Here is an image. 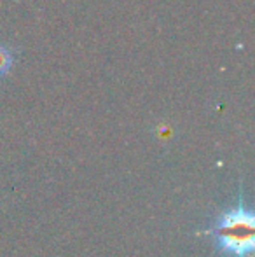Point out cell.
<instances>
[{
    "label": "cell",
    "mask_w": 255,
    "mask_h": 257,
    "mask_svg": "<svg viewBox=\"0 0 255 257\" xmlns=\"http://www.w3.org/2000/svg\"><path fill=\"white\" fill-rule=\"evenodd\" d=\"M213 234L218 250L231 257H252L255 245V220L253 213L243 200L232 210L215 219Z\"/></svg>",
    "instance_id": "obj_1"
},
{
    "label": "cell",
    "mask_w": 255,
    "mask_h": 257,
    "mask_svg": "<svg viewBox=\"0 0 255 257\" xmlns=\"http://www.w3.org/2000/svg\"><path fill=\"white\" fill-rule=\"evenodd\" d=\"M13 61H14V56L11 53V49H7L6 46H0V77L7 74L13 67Z\"/></svg>",
    "instance_id": "obj_2"
}]
</instances>
